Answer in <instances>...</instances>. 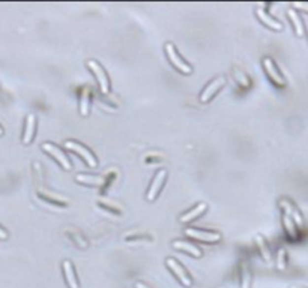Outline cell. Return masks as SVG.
<instances>
[{
    "mask_svg": "<svg viewBox=\"0 0 308 288\" xmlns=\"http://www.w3.org/2000/svg\"><path fill=\"white\" fill-rule=\"evenodd\" d=\"M87 68H89L92 72H94V75L97 77V80H98V83H100V87H101V92H103L104 95H107L108 90H110V83H108V78H107L104 69H103V68L100 66V63L95 62V60H89V62H87Z\"/></svg>",
    "mask_w": 308,
    "mask_h": 288,
    "instance_id": "277c9868",
    "label": "cell"
},
{
    "mask_svg": "<svg viewBox=\"0 0 308 288\" xmlns=\"http://www.w3.org/2000/svg\"><path fill=\"white\" fill-rule=\"evenodd\" d=\"M293 8L296 9H302L304 12L308 14V3H293Z\"/></svg>",
    "mask_w": 308,
    "mask_h": 288,
    "instance_id": "603a6c76",
    "label": "cell"
},
{
    "mask_svg": "<svg viewBox=\"0 0 308 288\" xmlns=\"http://www.w3.org/2000/svg\"><path fill=\"white\" fill-rule=\"evenodd\" d=\"M224 83H226V78H224V77H220V78H217V80H213V81L207 86V87L202 92V95H200V102H207V101H210L212 96H215V95L218 93V90L223 87Z\"/></svg>",
    "mask_w": 308,
    "mask_h": 288,
    "instance_id": "9c48e42d",
    "label": "cell"
},
{
    "mask_svg": "<svg viewBox=\"0 0 308 288\" xmlns=\"http://www.w3.org/2000/svg\"><path fill=\"white\" fill-rule=\"evenodd\" d=\"M206 209H207V204H206V203H200V204L196 206L191 212H187L185 215H182V216H180V222H182V224H187V222L194 221V219H196L197 216H200Z\"/></svg>",
    "mask_w": 308,
    "mask_h": 288,
    "instance_id": "2e32d148",
    "label": "cell"
},
{
    "mask_svg": "<svg viewBox=\"0 0 308 288\" xmlns=\"http://www.w3.org/2000/svg\"><path fill=\"white\" fill-rule=\"evenodd\" d=\"M283 225H284V231H286V234L292 239V240H298L299 239V236H301V230L296 227V224L293 222V219L292 218H289L287 215H284L283 213Z\"/></svg>",
    "mask_w": 308,
    "mask_h": 288,
    "instance_id": "4fadbf2b",
    "label": "cell"
},
{
    "mask_svg": "<svg viewBox=\"0 0 308 288\" xmlns=\"http://www.w3.org/2000/svg\"><path fill=\"white\" fill-rule=\"evenodd\" d=\"M263 69L266 72V75L269 77V80L276 86V87H286L287 86V80L286 77L280 72L278 66L275 65V62L269 57H265L263 59Z\"/></svg>",
    "mask_w": 308,
    "mask_h": 288,
    "instance_id": "6da1fadb",
    "label": "cell"
},
{
    "mask_svg": "<svg viewBox=\"0 0 308 288\" xmlns=\"http://www.w3.org/2000/svg\"><path fill=\"white\" fill-rule=\"evenodd\" d=\"M89 105H90V95H89V89L84 87L83 93H81V99H80V114L81 116H87L89 114Z\"/></svg>",
    "mask_w": 308,
    "mask_h": 288,
    "instance_id": "d6986e66",
    "label": "cell"
},
{
    "mask_svg": "<svg viewBox=\"0 0 308 288\" xmlns=\"http://www.w3.org/2000/svg\"><path fill=\"white\" fill-rule=\"evenodd\" d=\"M35 116L34 114H29L27 117V122H26V129H24V135H23V143L24 144H29L30 141L34 140V135H35Z\"/></svg>",
    "mask_w": 308,
    "mask_h": 288,
    "instance_id": "9a60e30c",
    "label": "cell"
},
{
    "mask_svg": "<svg viewBox=\"0 0 308 288\" xmlns=\"http://www.w3.org/2000/svg\"><path fill=\"white\" fill-rule=\"evenodd\" d=\"M256 243H257V246H259V249H260L262 257L265 258V261L271 263V261H272V254H271V249H269V246H268L265 237L260 236V234H257V236H256Z\"/></svg>",
    "mask_w": 308,
    "mask_h": 288,
    "instance_id": "ac0fdd59",
    "label": "cell"
},
{
    "mask_svg": "<svg viewBox=\"0 0 308 288\" xmlns=\"http://www.w3.org/2000/svg\"><path fill=\"white\" fill-rule=\"evenodd\" d=\"M286 263H287V254H286V249L284 248H280L276 251V267L280 270L286 269Z\"/></svg>",
    "mask_w": 308,
    "mask_h": 288,
    "instance_id": "ffe728a7",
    "label": "cell"
},
{
    "mask_svg": "<svg viewBox=\"0 0 308 288\" xmlns=\"http://www.w3.org/2000/svg\"><path fill=\"white\" fill-rule=\"evenodd\" d=\"M42 150L44 152H47V153H50L62 167H64L65 170H71V162H69V159L67 158V155L62 152L59 147H56V146H53L51 143H44L42 144Z\"/></svg>",
    "mask_w": 308,
    "mask_h": 288,
    "instance_id": "8992f818",
    "label": "cell"
},
{
    "mask_svg": "<svg viewBox=\"0 0 308 288\" xmlns=\"http://www.w3.org/2000/svg\"><path fill=\"white\" fill-rule=\"evenodd\" d=\"M185 234L196 239V240H202V242H218V240H221V234L220 233L200 231V230H196V228L185 230Z\"/></svg>",
    "mask_w": 308,
    "mask_h": 288,
    "instance_id": "52a82bcc",
    "label": "cell"
},
{
    "mask_svg": "<svg viewBox=\"0 0 308 288\" xmlns=\"http://www.w3.org/2000/svg\"><path fill=\"white\" fill-rule=\"evenodd\" d=\"M173 248L176 249H180V251H185V252H188L194 257H200L202 255V251L193 245V243H188V242H183V240H177V242H173Z\"/></svg>",
    "mask_w": 308,
    "mask_h": 288,
    "instance_id": "e0dca14e",
    "label": "cell"
},
{
    "mask_svg": "<svg viewBox=\"0 0 308 288\" xmlns=\"http://www.w3.org/2000/svg\"><path fill=\"white\" fill-rule=\"evenodd\" d=\"M167 266H169V269L177 276V279L182 282V285L183 287H191V279H190V276H188V273L183 270V267L174 260V258H167Z\"/></svg>",
    "mask_w": 308,
    "mask_h": 288,
    "instance_id": "ba28073f",
    "label": "cell"
},
{
    "mask_svg": "<svg viewBox=\"0 0 308 288\" xmlns=\"http://www.w3.org/2000/svg\"><path fill=\"white\" fill-rule=\"evenodd\" d=\"M65 147L68 149V150H71V152H75L77 155H80L83 159H84V162L90 167V168H95L97 167V159H95V156L92 155L84 146H81V144H78V143H75V141H67L65 143Z\"/></svg>",
    "mask_w": 308,
    "mask_h": 288,
    "instance_id": "7a4b0ae2",
    "label": "cell"
},
{
    "mask_svg": "<svg viewBox=\"0 0 308 288\" xmlns=\"http://www.w3.org/2000/svg\"><path fill=\"white\" fill-rule=\"evenodd\" d=\"M280 207L283 209V213H284V215H287L289 218H292V219H293V222L296 224V227H298L299 230L304 227V218H302L301 212L296 209V206L292 203L290 200H287V198H281V200H280Z\"/></svg>",
    "mask_w": 308,
    "mask_h": 288,
    "instance_id": "3957f363",
    "label": "cell"
},
{
    "mask_svg": "<svg viewBox=\"0 0 308 288\" xmlns=\"http://www.w3.org/2000/svg\"><path fill=\"white\" fill-rule=\"evenodd\" d=\"M287 17H289V20H290V23H292V26H293V30H295L296 36H299V38L305 36V27H304L302 18L299 17V14H298L293 8H290V9L287 11Z\"/></svg>",
    "mask_w": 308,
    "mask_h": 288,
    "instance_id": "7c38bea8",
    "label": "cell"
},
{
    "mask_svg": "<svg viewBox=\"0 0 308 288\" xmlns=\"http://www.w3.org/2000/svg\"><path fill=\"white\" fill-rule=\"evenodd\" d=\"M242 279H243V288L248 287V282H250V275H248V270H246V267L243 266L242 267Z\"/></svg>",
    "mask_w": 308,
    "mask_h": 288,
    "instance_id": "7402d4cb",
    "label": "cell"
},
{
    "mask_svg": "<svg viewBox=\"0 0 308 288\" xmlns=\"http://www.w3.org/2000/svg\"><path fill=\"white\" fill-rule=\"evenodd\" d=\"M64 273H65V279H67V284L69 285V288H78V281L75 278L74 267L69 260L64 261Z\"/></svg>",
    "mask_w": 308,
    "mask_h": 288,
    "instance_id": "5bb4252c",
    "label": "cell"
},
{
    "mask_svg": "<svg viewBox=\"0 0 308 288\" xmlns=\"http://www.w3.org/2000/svg\"><path fill=\"white\" fill-rule=\"evenodd\" d=\"M256 14H257V18H259L265 26H268L269 29H272V30H276V32L283 30V24H281L278 20H275L274 17H271V15L263 9V5H262V8H257Z\"/></svg>",
    "mask_w": 308,
    "mask_h": 288,
    "instance_id": "8fae6325",
    "label": "cell"
},
{
    "mask_svg": "<svg viewBox=\"0 0 308 288\" xmlns=\"http://www.w3.org/2000/svg\"><path fill=\"white\" fill-rule=\"evenodd\" d=\"M0 135H3V129L2 128H0Z\"/></svg>",
    "mask_w": 308,
    "mask_h": 288,
    "instance_id": "d4e9b609",
    "label": "cell"
},
{
    "mask_svg": "<svg viewBox=\"0 0 308 288\" xmlns=\"http://www.w3.org/2000/svg\"><path fill=\"white\" fill-rule=\"evenodd\" d=\"M166 176H167L166 170H161V171H158V174L155 176V179L152 180L150 188H149V191H147V200H149V201H153V200L157 198V195L160 194V191H161V188H163V185H164Z\"/></svg>",
    "mask_w": 308,
    "mask_h": 288,
    "instance_id": "30bf717a",
    "label": "cell"
},
{
    "mask_svg": "<svg viewBox=\"0 0 308 288\" xmlns=\"http://www.w3.org/2000/svg\"><path fill=\"white\" fill-rule=\"evenodd\" d=\"M77 180L78 182H81V183H87V185H103L104 183V180L101 179V177H90V176H81V174H78L77 176Z\"/></svg>",
    "mask_w": 308,
    "mask_h": 288,
    "instance_id": "44dd1931",
    "label": "cell"
},
{
    "mask_svg": "<svg viewBox=\"0 0 308 288\" xmlns=\"http://www.w3.org/2000/svg\"><path fill=\"white\" fill-rule=\"evenodd\" d=\"M5 239H8V233L3 228H0V240H5Z\"/></svg>",
    "mask_w": 308,
    "mask_h": 288,
    "instance_id": "cb8c5ba5",
    "label": "cell"
},
{
    "mask_svg": "<svg viewBox=\"0 0 308 288\" xmlns=\"http://www.w3.org/2000/svg\"><path fill=\"white\" fill-rule=\"evenodd\" d=\"M166 53H167L169 59H170V62L173 63L174 68H177V69H179L180 72H183V74H191V66L187 65V63H185V62L182 60V57L176 53L173 44H166Z\"/></svg>",
    "mask_w": 308,
    "mask_h": 288,
    "instance_id": "5b68a950",
    "label": "cell"
}]
</instances>
